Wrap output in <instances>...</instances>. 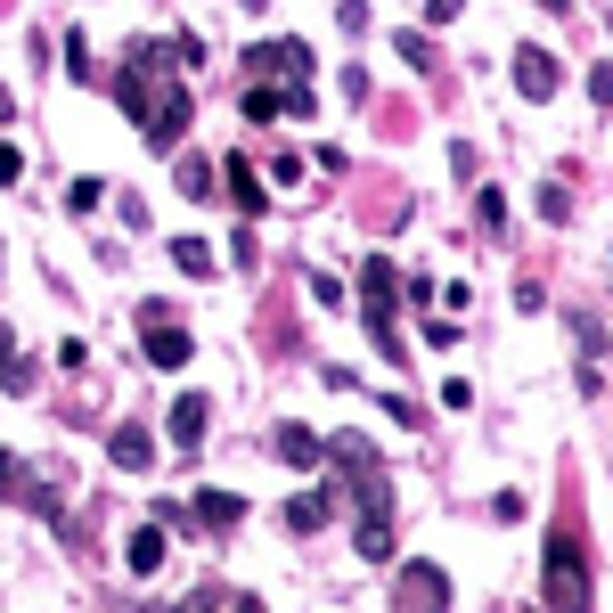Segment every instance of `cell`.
<instances>
[{"label":"cell","mask_w":613,"mask_h":613,"mask_svg":"<svg viewBox=\"0 0 613 613\" xmlns=\"http://www.w3.org/2000/svg\"><path fill=\"white\" fill-rule=\"evenodd\" d=\"M188 605H221V613H253L262 598H246V589H214V581H205V589H197V598H188Z\"/></svg>","instance_id":"e0dca14e"},{"label":"cell","mask_w":613,"mask_h":613,"mask_svg":"<svg viewBox=\"0 0 613 613\" xmlns=\"http://www.w3.org/2000/svg\"><path fill=\"white\" fill-rule=\"evenodd\" d=\"M516 91L532 98V107L557 98V58H548V50H516Z\"/></svg>","instance_id":"8992f818"},{"label":"cell","mask_w":613,"mask_h":613,"mask_svg":"<svg viewBox=\"0 0 613 613\" xmlns=\"http://www.w3.org/2000/svg\"><path fill=\"white\" fill-rule=\"evenodd\" d=\"M401 41V58H409V66H434V41L426 33H393Z\"/></svg>","instance_id":"ffe728a7"},{"label":"cell","mask_w":613,"mask_h":613,"mask_svg":"<svg viewBox=\"0 0 613 613\" xmlns=\"http://www.w3.org/2000/svg\"><path fill=\"white\" fill-rule=\"evenodd\" d=\"M17 173H25V156H17V147H0V188H9Z\"/></svg>","instance_id":"603a6c76"},{"label":"cell","mask_w":613,"mask_h":613,"mask_svg":"<svg viewBox=\"0 0 613 613\" xmlns=\"http://www.w3.org/2000/svg\"><path fill=\"white\" fill-rule=\"evenodd\" d=\"M540 214H548V221H573V197H564V188L548 180V188H540Z\"/></svg>","instance_id":"d6986e66"},{"label":"cell","mask_w":613,"mask_h":613,"mask_svg":"<svg viewBox=\"0 0 613 613\" xmlns=\"http://www.w3.org/2000/svg\"><path fill=\"white\" fill-rule=\"evenodd\" d=\"M393 605H450V573H441V564H401Z\"/></svg>","instance_id":"5b68a950"},{"label":"cell","mask_w":613,"mask_h":613,"mask_svg":"<svg viewBox=\"0 0 613 613\" xmlns=\"http://www.w3.org/2000/svg\"><path fill=\"white\" fill-rule=\"evenodd\" d=\"M475 221L482 229H507V197H499V188H482V197H475Z\"/></svg>","instance_id":"ac0fdd59"},{"label":"cell","mask_w":613,"mask_h":613,"mask_svg":"<svg viewBox=\"0 0 613 613\" xmlns=\"http://www.w3.org/2000/svg\"><path fill=\"white\" fill-rule=\"evenodd\" d=\"M188 352H197V344H188V335L180 328H147V368H188Z\"/></svg>","instance_id":"30bf717a"},{"label":"cell","mask_w":613,"mask_h":613,"mask_svg":"<svg viewBox=\"0 0 613 613\" xmlns=\"http://www.w3.org/2000/svg\"><path fill=\"white\" fill-rule=\"evenodd\" d=\"M123 564H132V581H147V573H164V523H139V532L123 540Z\"/></svg>","instance_id":"52a82bcc"},{"label":"cell","mask_w":613,"mask_h":613,"mask_svg":"<svg viewBox=\"0 0 613 613\" xmlns=\"http://www.w3.org/2000/svg\"><path fill=\"white\" fill-rule=\"evenodd\" d=\"M352 540H361L368 564H385L393 557V507H361V532H352Z\"/></svg>","instance_id":"9c48e42d"},{"label":"cell","mask_w":613,"mask_h":613,"mask_svg":"<svg viewBox=\"0 0 613 613\" xmlns=\"http://www.w3.org/2000/svg\"><path fill=\"white\" fill-rule=\"evenodd\" d=\"M17 115V91H9V82H0V123H9Z\"/></svg>","instance_id":"d4e9b609"},{"label":"cell","mask_w":613,"mask_h":613,"mask_svg":"<svg viewBox=\"0 0 613 613\" xmlns=\"http://www.w3.org/2000/svg\"><path fill=\"white\" fill-rule=\"evenodd\" d=\"M393 262H385V253H368V262H361V294H368V303H361V320H368V335H376V352H393V361H401V328H393Z\"/></svg>","instance_id":"7a4b0ae2"},{"label":"cell","mask_w":613,"mask_h":613,"mask_svg":"<svg viewBox=\"0 0 613 613\" xmlns=\"http://www.w3.org/2000/svg\"><path fill=\"white\" fill-rule=\"evenodd\" d=\"M205 426H214V409H205L197 393H180V401H173V441H180V450H197Z\"/></svg>","instance_id":"8fae6325"},{"label":"cell","mask_w":613,"mask_h":613,"mask_svg":"<svg viewBox=\"0 0 613 613\" xmlns=\"http://www.w3.org/2000/svg\"><path fill=\"white\" fill-rule=\"evenodd\" d=\"M246 74L253 82H279V91H287V82H311V50H303V41H253Z\"/></svg>","instance_id":"277c9868"},{"label":"cell","mask_w":613,"mask_h":613,"mask_svg":"<svg viewBox=\"0 0 613 613\" xmlns=\"http://www.w3.org/2000/svg\"><path fill=\"white\" fill-rule=\"evenodd\" d=\"M107 458H115V467H132V475H147V467H156V441H147V426H115L107 434Z\"/></svg>","instance_id":"ba28073f"},{"label":"cell","mask_w":613,"mask_h":613,"mask_svg":"<svg viewBox=\"0 0 613 613\" xmlns=\"http://www.w3.org/2000/svg\"><path fill=\"white\" fill-rule=\"evenodd\" d=\"M589 98H598V107H613V58H605V66H589Z\"/></svg>","instance_id":"44dd1931"},{"label":"cell","mask_w":613,"mask_h":613,"mask_svg":"<svg viewBox=\"0 0 613 613\" xmlns=\"http://www.w3.org/2000/svg\"><path fill=\"white\" fill-rule=\"evenodd\" d=\"M540 9H573V0H540Z\"/></svg>","instance_id":"484cf974"},{"label":"cell","mask_w":613,"mask_h":613,"mask_svg":"<svg viewBox=\"0 0 613 613\" xmlns=\"http://www.w3.org/2000/svg\"><path fill=\"white\" fill-rule=\"evenodd\" d=\"M221 173H229L221 188H229V197H238V214H262V173H253V164H246V156H229V164H221Z\"/></svg>","instance_id":"7c38bea8"},{"label":"cell","mask_w":613,"mask_h":613,"mask_svg":"<svg viewBox=\"0 0 613 613\" xmlns=\"http://www.w3.org/2000/svg\"><path fill=\"white\" fill-rule=\"evenodd\" d=\"M188 82L180 74H164V91H156V107L139 115V132H147V147H180V132H188Z\"/></svg>","instance_id":"3957f363"},{"label":"cell","mask_w":613,"mask_h":613,"mask_svg":"<svg viewBox=\"0 0 613 613\" xmlns=\"http://www.w3.org/2000/svg\"><path fill=\"white\" fill-rule=\"evenodd\" d=\"M426 9H434V25H450V17H458V0H426Z\"/></svg>","instance_id":"cb8c5ba5"},{"label":"cell","mask_w":613,"mask_h":613,"mask_svg":"<svg viewBox=\"0 0 613 613\" xmlns=\"http://www.w3.org/2000/svg\"><path fill=\"white\" fill-rule=\"evenodd\" d=\"M173 262L197 270V279H214V246H205V238H173Z\"/></svg>","instance_id":"2e32d148"},{"label":"cell","mask_w":613,"mask_h":613,"mask_svg":"<svg viewBox=\"0 0 613 613\" xmlns=\"http://www.w3.org/2000/svg\"><path fill=\"white\" fill-rule=\"evenodd\" d=\"M66 74H74V82H91V50H82V33H66Z\"/></svg>","instance_id":"7402d4cb"},{"label":"cell","mask_w":613,"mask_h":613,"mask_svg":"<svg viewBox=\"0 0 613 613\" xmlns=\"http://www.w3.org/2000/svg\"><path fill=\"white\" fill-rule=\"evenodd\" d=\"M328 516H335V491H303V499H287V532H320Z\"/></svg>","instance_id":"5bb4252c"},{"label":"cell","mask_w":613,"mask_h":613,"mask_svg":"<svg viewBox=\"0 0 613 613\" xmlns=\"http://www.w3.org/2000/svg\"><path fill=\"white\" fill-rule=\"evenodd\" d=\"M540 598L557 613H581L589 598H598V581H589V557H581V532L564 523L557 540H548V573H540Z\"/></svg>","instance_id":"6da1fadb"},{"label":"cell","mask_w":613,"mask_h":613,"mask_svg":"<svg viewBox=\"0 0 613 613\" xmlns=\"http://www.w3.org/2000/svg\"><path fill=\"white\" fill-rule=\"evenodd\" d=\"M279 458H287V467H320V458H328V441L311 434V426H279Z\"/></svg>","instance_id":"4fadbf2b"},{"label":"cell","mask_w":613,"mask_h":613,"mask_svg":"<svg viewBox=\"0 0 613 613\" xmlns=\"http://www.w3.org/2000/svg\"><path fill=\"white\" fill-rule=\"evenodd\" d=\"M214 173H221V164H205V156H188V164H180V173H173V180H180V197H214V188H221Z\"/></svg>","instance_id":"9a60e30c"}]
</instances>
